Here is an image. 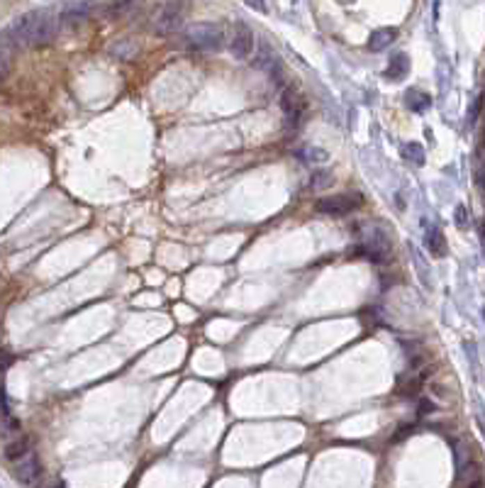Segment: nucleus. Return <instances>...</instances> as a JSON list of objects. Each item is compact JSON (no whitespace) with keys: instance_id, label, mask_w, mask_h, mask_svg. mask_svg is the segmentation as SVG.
Here are the masks:
<instances>
[{"instance_id":"12","label":"nucleus","mask_w":485,"mask_h":488,"mask_svg":"<svg viewBox=\"0 0 485 488\" xmlns=\"http://www.w3.org/2000/svg\"><path fill=\"white\" fill-rule=\"evenodd\" d=\"M407 71H410V59H407V54H393L391 56V64H388L386 69V76L391 81H400L407 76Z\"/></svg>"},{"instance_id":"11","label":"nucleus","mask_w":485,"mask_h":488,"mask_svg":"<svg viewBox=\"0 0 485 488\" xmlns=\"http://www.w3.org/2000/svg\"><path fill=\"white\" fill-rule=\"evenodd\" d=\"M425 244H427V250H429L431 257H444L446 254V239L436 227H427Z\"/></svg>"},{"instance_id":"6","label":"nucleus","mask_w":485,"mask_h":488,"mask_svg":"<svg viewBox=\"0 0 485 488\" xmlns=\"http://www.w3.org/2000/svg\"><path fill=\"white\" fill-rule=\"evenodd\" d=\"M281 110L286 115V125L288 127H297L302 120V113H305V100H302L300 90L297 88H286L281 95Z\"/></svg>"},{"instance_id":"9","label":"nucleus","mask_w":485,"mask_h":488,"mask_svg":"<svg viewBox=\"0 0 485 488\" xmlns=\"http://www.w3.org/2000/svg\"><path fill=\"white\" fill-rule=\"evenodd\" d=\"M90 13H93V6L90 3H66L61 8V20L69 22V25H79V22L88 20Z\"/></svg>"},{"instance_id":"26","label":"nucleus","mask_w":485,"mask_h":488,"mask_svg":"<svg viewBox=\"0 0 485 488\" xmlns=\"http://www.w3.org/2000/svg\"><path fill=\"white\" fill-rule=\"evenodd\" d=\"M51 488H64V483H56V486H51Z\"/></svg>"},{"instance_id":"18","label":"nucleus","mask_w":485,"mask_h":488,"mask_svg":"<svg viewBox=\"0 0 485 488\" xmlns=\"http://www.w3.org/2000/svg\"><path fill=\"white\" fill-rule=\"evenodd\" d=\"M402 154H405V159H410L412 164H417V166L425 164V149H422V145H415V142H410V145L402 147Z\"/></svg>"},{"instance_id":"19","label":"nucleus","mask_w":485,"mask_h":488,"mask_svg":"<svg viewBox=\"0 0 485 488\" xmlns=\"http://www.w3.org/2000/svg\"><path fill=\"white\" fill-rule=\"evenodd\" d=\"M456 225H459V227H468V213H466L463 205L456 208Z\"/></svg>"},{"instance_id":"25","label":"nucleus","mask_w":485,"mask_h":488,"mask_svg":"<svg viewBox=\"0 0 485 488\" xmlns=\"http://www.w3.org/2000/svg\"><path fill=\"white\" fill-rule=\"evenodd\" d=\"M0 415H8V398H6V389L0 386Z\"/></svg>"},{"instance_id":"24","label":"nucleus","mask_w":485,"mask_h":488,"mask_svg":"<svg viewBox=\"0 0 485 488\" xmlns=\"http://www.w3.org/2000/svg\"><path fill=\"white\" fill-rule=\"evenodd\" d=\"M434 413V403L431 400H420V415H429Z\"/></svg>"},{"instance_id":"7","label":"nucleus","mask_w":485,"mask_h":488,"mask_svg":"<svg viewBox=\"0 0 485 488\" xmlns=\"http://www.w3.org/2000/svg\"><path fill=\"white\" fill-rule=\"evenodd\" d=\"M13 473H15L17 481L25 483V486H35V483L40 481V476H42L40 457H37L35 452H30V454H25L22 459H17V462H13Z\"/></svg>"},{"instance_id":"13","label":"nucleus","mask_w":485,"mask_h":488,"mask_svg":"<svg viewBox=\"0 0 485 488\" xmlns=\"http://www.w3.org/2000/svg\"><path fill=\"white\" fill-rule=\"evenodd\" d=\"M137 51H139V44L134 40H129V37L110 44V54H113L115 59H132V56H137Z\"/></svg>"},{"instance_id":"8","label":"nucleus","mask_w":485,"mask_h":488,"mask_svg":"<svg viewBox=\"0 0 485 488\" xmlns=\"http://www.w3.org/2000/svg\"><path fill=\"white\" fill-rule=\"evenodd\" d=\"M229 51H232L237 59L252 56V51H254L252 27L244 25V22H237V25H234V35H232V40H229Z\"/></svg>"},{"instance_id":"5","label":"nucleus","mask_w":485,"mask_h":488,"mask_svg":"<svg viewBox=\"0 0 485 488\" xmlns=\"http://www.w3.org/2000/svg\"><path fill=\"white\" fill-rule=\"evenodd\" d=\"M186 13H188V6H183V3H166V6H161L156 17H154L156 32L158 35H171V32L181 30L186 22Z\"/></svg>"},{"instance_id":"21","label":"nucleus","mask_w":485,"mask_h":488,"mask_svg":"<svg viewBox=\"0 0 485 488\" xmlns=\"http://www.w3.org/2000/svg\"><path fill=\"white\" fill-rule=\"evenodd\" d=\"M8 69H10V59H8V54L3 49H0V81L8 76Z\"/></svg>"},{"instance_id":"22","label":"nucleus","mask_w":485,"mask_h":488,"mask_svg":"<svg viewBox=\"0 0 485 488\" xmlns=\"http://www.w3.org/2000/svg\"><path fill=\"white\" fill-rule=\"evenodd\" d=\"M475 420H478L480 432H483V437H485V408L480 403H478V408H475Z\"/></svg>"},{"instance_id":"3","label":"nucleus","mask_w":485,"mask_h":488,"mask_svg":"<svg viewBox=\"0 0 485 488\" xmlns=\"http://www.w3.org/2000/svg\"><path fill=\"white\" fill-rule=\"evenodd\" d=\"M227 42V35L215 22H195L186 27V47L193 51H220Z\"/></svg>"},{"instance_id":"4","label":"nucleus","mask_w":485,"mask_h":488,"mask_svg":"<svg viewBox=\"0 0 485 488\" xmlns=\"http://www.w3.org/2000/svg\"><path fill=\"white\" fill-rule=\"evenodd\" d=\"M363 205V195L361 193H339V195H327L315 203V213L320 215H329V218H342V215H349L354 210H359Z\"/></svg>"},{"instance_id":"20","label":"nucleus","mask_w":485,"mask_h":488,"mask_svg":"<svg viewBox=\"0 0 485 488\" xmlns=\"http://www.w3.org/2000/svg\"><path fill=\"white\" fill-rule=\"evenodd\" d=\"M10 364H13V354L8 352V349H0V374H3Z\"/></svg>"},{"instance_id":"23","label":"nucleus","mask_w":485,"mask_h":488,"mask_svg":"<svg viewBox=\"0 0 485 488\" xmlns=\"http://www.w3.org/2000/svg\"><path fill=\"white\" fill-rule=\"evenodd\" d=\"M480 103H483V98H475L473 100V105H470V115H468V122H475V117H478V108H480Z\"/></svg>"},{"instance_id":"27","label":"nucleus","mask_w":485,"mask_h":488,"mask_svg":"<svg viewBox=\"0 0 485 488\" xmlns=\"http://www.w3.org/2000/svg\"><path fill=\"white\" fill-rule=\"evenodd\" d=\"M483 318H485V310H483Z\"/></svg>"},{"instance_id":"2","label":"nucleus","mask_w":485,"mask_h":488,"mask_svg":"<svg viewBox=\"0 0 485 488\" xmlns=\"http://www.w3.org/2000/svg\"><path fill=\"white\" fill-rule=\"evenodd\" d=\"M356 252L366 259L376 261V264H386L393 257V239L388 234L386 225L381 222H366L361 232V244L356 247Z\"/></svg>"},{"instance_id":"14","label":"nucleus","mask_w":485,"mask_h":488,"mask_svg":"<svg viewBox=\"0 0 485 488\" xmlns=\"http://www.w3.org/2000/svg\"><path fill=\"white\" fill-rule=\"evenodd\" d=\"M30 452H32L30 439L20 437V439H15V442H10L6 447V459H8V462H17V459H22L25 454H30Z\"/></svg>"},{"instance_id":"15","label":"nucleus","mask_w":485,"mask_h":488,"mask_svg":"<svg viewBox=\"0 0 485 488\" xmlns=\"http://www.w3.org/2000/svg\"><path fill=\"white\" fill-rule=\"evenodd\" d=\"M297 159L305 161V164H322V161H327L329 154L324 149H320V147H302V149L295 152Z\"/></svg>"},{"instance_id":"10","label":"nucleus","mask_w":485,"mask_h":488,"mask_svg":"<svg viewBox=\"0 0 485 488\" xmlns=\"http://www.w3.org/2000/svg\"><path fill=\"white\" fill-rule=\"evenodd\" d=\"M397 30L395 27H383V30H376L371 37H368V49L371 51H383L395 42Z\"/></svg>"},{"instance_id":"17","label":"nucleus","mask_w":485,"mask_h":488,"mask_svg":"<svg viewBox=\"0 0 485 488\" xmlns=\"http://www.w3.org/2000/svg\"><path fill=\"white\" fill-rule=\"evenodd\" d=\"M310 186H312L315 190L329 188V186H334V174H332V171H315V174H312Z\"/></svg>"},{"instance_id":"1","label":"nucleus","mask_w":485,"mask_h":488,"mask_svg":"<svg viewBox=\"0 0 485 488\" xmlns=\"http://www.w3.org/2000/svg\"><path fill=\"white\" fill-rule=\"evenodd\" d=\"M59 32V20L49 10H32L20 15L3 32V42L10 47H42L49 44Z\"/></svg>"},{"instance_id":"16","label":"nucleus","mask_w":485,"mask_h":488,"mask_svg":"<svg viewBox=\"0 0 485 488\" xmlns=\"http://www.w3.org/2000/svg\"><path fill=\"white\" fill-rule=\"evenodd\" d=\"M405 103H407V108L415 110V113H425L431 105V98L425 93H417V90H410V93L405 95Z\"/></svg>"}]
</instances>
